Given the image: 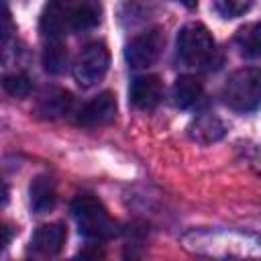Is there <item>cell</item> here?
<instances>
[{"label":"cell","mask_w":261,"mask_h":261,"mask_svg":"<svg viewBox=\"0 0 261 261\" xmlns=\"http://www.w3.org/2000/svg\"><path fill=\"white\" fill-rule=\"evenodd\" d=\"M224 104L234 112H253L261 106V67L237 69L222 88Z\"/></svg>","instance_id":"6da1fadb"},{"label":"cell","mask_w":261,"mask_h":261,"mask_svg":"<svg viewBox=\"0 0 261 261\" xmlns=\"http://www.w3.org/2000/svg\"><path fill=\"white\" fill-rule=\"evenodd\" d=\"M71 216L82 234L90 239H110L116 234V224L106 208L92 194H80L71 200Z\"/></svg>","instance_id":"7a4b0ae2"},{"label":"cell","mask_w":261,"mask_h":261,"mask_svg":"<svg viewBox=\"0 0 261 261\" xmlns=\"http://www.w3.org/2000/svg\"><path fill=\"white\" fill-rule=\"evenodd\" d=\"M177 57L190 67H208L214 61L216 45L210 31L200 22H190L177 33Z\"/></svg>","instance_id":"3957f363"},{"label":"cell","mask_w":261,"mask_h":261,"mask_svg":"<svg viewBox=\"0 0 261 261\" xmlns=\"http://www.w3.org/2000/svg\"><path fill=\"white\" fill-rule=\"evenodd\" d=\"M108 63V49L102 43H90L82 49L73 63V77L82 88H92L106 75Z\"/></svg>","instance_id":"277c9868"},{"label":"cell","mask_w":261,"mask_h":261,"mask_svg":"<svg viewBox=\"0 0 261 261\" xmlns=\"http://www.w3.org/2000/svg\"><path fill=\"white\" fill-rule=\"evenodd\" d=\"M163 45H165V35L161 33V29H147L145 33L130 39V43L124 49V59L135 69L149 67L159 59Z\"/></svg>","instance_id":"5b68a950"},{"label":"cell","mask_w":261,"mask_h":261,"mask_svg":"<svg viewBox=\"0 0 261 261\" xmlns=\"http://www.w3.org/2000/svg\"><path fill=\"white\" fill-rule=\"evenodd\" d=\"M116 116V98L112 92H102L92 98L77 112V122L84 126H102L112 122Z\"/></svg>","instance_id":"8992f818"},{"label":"cell","mask_w":261,"mask_h":261,"mask_svg":"<svg viewBox=\"0 0 261 261\" xmlns=\"http://www.w3.org/2000/svg\"><path fill=\"white\" fill-rule=\"evenodd\" d=\"M128 96L139 110H153L163 98V84L157 75H139L133 80Z\"/></svg>","instance_id":"52a82bcc"},{"label":"cell","mask_w":261,"mask_h":261,"mask_svg":"<svg viewBox=\"0 0 261 261\" xmlns=\"http://www.w3.org/2000/svg\"><path fill=\"white\" fill-rule=\"evenodd\" d=\"M69 0H49L41 14V33L49 39H59L69 33L67 24Z\"/></svg>","instance_id":"ba28073f"},{"label":"cell","mask_w":261,"mask_h":261,"mask_svg":"<svg viewBox=\"0 0 261 261\" xmlns=\"http://www.w3.org/2000/svg\"><path fill=\"white\" fill-rule=\"evenodd\" d=\"M67 239V230L61 222H49V224H41L33 239H31V247L35 253L39 255H57Z\"/></svg>","instance_id":"9c48e42d"},{"label":"cell","mask_w":261,"mask_h":261,"mask_svg":"<svg viewBox=\"0 0 261 261\" xmlns=\"http://www.w3.org/2000/svg\"><path fill=\"white\" fill-rule=\"evenodd\" d=\"M100 20V8L94 0H69V33H80L96 27Z\"/></svg>","instance_id":"30bf717a"},{"label":"cell","mask_w":261,"mask_h":261,"mask_svg":"<svg viewBox=\"0 0 261 261\" xmlns=\"http://www.w3.org/2000/svg\"><path fill=\"white\" fill-rule=\"evenodd\" d=\"M29 196H31V208L35 214H47L49 210H53L55 200H57V192H55V184L49 175H37L31 181L29 188Z\"/></svg>","instance_id":"8fae6325"},{"label":"cell","mask_w":261,"mask_h":261,"mask_svg":"<svg viewBox=\"0 0 261 261\" xmlns=\"http://www.w3.org/2000/svg\"><path fill=\"white\" fill-rule=\"evenodd\" d=\"M202 96V82L194 75H179L173 84L171 98L177 108H190Z\"/></svg>","instance_id":"7c38bea8"},{"label":"cell","mask_w":261,"mask_h":261,"mask_svg":"<svg viewBox=\"0 0 261 261\" xmlns=\"http://www.w3.org/2000/svg\"><path fill=\"white\" fill-rule=\"evenodd\" d=\"M190 135H192L194 141H198L202 145H208V143H214V141L224 137V124L214 114H202L190 126Z\"/></svg>","instance_id":"4fadbf2b"},{"label":"cell","mask_w":261,"mask_h":261,"mask_svg":"<svg viewBox=\"0 0 261 261\" xmlns=\"http://www.w3.org/2000/svg\"><path fill=\"white\" fill-rule=\"evenodd\" d=\"M237 47L245 57H261V22H251L239 29L237 37Z\"/></svg>","instance_id":"5bb4252c"},{"label":"cell","mask_w":261,"mask_h":261,"mask_svg":"<svg viewBox=\"0 0 261 261\" xmlns=\"http://www.w3.org/2000/svg\"><path fill=\"white\" fill-rule=\"evenodd\" d=\"M67 47L59 39H51L43 49V67L49 73H61L67 65Z\"/></svg>","instance_id":"9a60e30c"},{"label":"cell","mask_w":261,"mask_h":261,"mask_svg":"<svg viewBox=\"0 0 261 261\" xmlns=\"http://www.w3.org/2000/svg\"><path fill=\"white\" fill-rule=\"evenodd\" d=\"M69 104H71L69 92H63V90H49V92L41 98L39 110H41V114H45V116H61V114L67 112Z\"/></svg>","instance_id":"2e32d148"},{"label":"cell","mask_w":261,"mask_h":261,"mask_svg":"<svg viewBox=\"0 0 261 261\" xmlns=\"http://www.w3.org/2000/svg\"><path fill=\"white\" fill-rule=\"evenodd\" d=\"M4 90L14 98H24L31 92V77L27 73H22V71L8 73L4 77Z\"/></svg>","instance_id":"e0dca14e"},{"label":"cell","mask_w":261,"mask_h":261,"mask_svg":"<svg viewBox=\"0 0 261 261\" xmlns=\"http://www.w3.org/2000/svg\"><path fill=\"white\" fill-rule=\"evenodd\" d=\"M251 4H253V0H214L218 14L224 18H237V16L245 14L251 8Z\"/></svg>","instance_id":"ac0fdd59"},{"label":"cell","mask_w":261,"mask_h":261,"mask_svg":"<svg viewBox=\"0 0 261 261\" xmlns=\"http://www.w3.org/2000/svg\"><path fill=\"white\" fill-rule=\"evenodd\" d=\"M175 2L184 4L186 8H196V4H198V0H175Z\"/></svg>","instance_id":"d6986e66"},{"label":"cell","mask_w":261,"mask_h":261,"mask_svg":"<svg viewBox=\"0 0 261 261\" xmlns=\"http://www.w3.org/2000/svg\"><path fill=\"white\" fill-rule=\"evenodd\" d=\"M10 243V226H4V247Z\"/></svg>","instance_id":"ffe728a7"}]
</instances>
